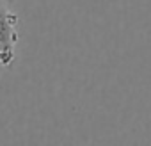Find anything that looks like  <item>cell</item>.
I'll list each match as a JSON object with an SVG mask.
<instances>
[{"mask_svg":"<svg viewBox=\"0 0 151 146\" xmlns=\"http://www.w3.org/2000/svg\"><path fill=\"white\" fill-rule=\"evenodd\" d=\"M18 22L20 18L13 9L0 13V71L14 62L16 45L20 39Z\"/></svg>","mask_w":151,"mask_h":146,"instance_id":"1","label":"cell"},{"mask_svg":"<svg viewBox=\"0 0 151 146\" xmlns=\"http://www.w3.org/2000/svg\"><path fill=\"white\" fill-rule=\"evenodd\" d=\"M9 9H13L9 0H0V13H2V11H9Z\"/></svg>","mask_w":151,"mask_h":146,"instance_id":"2","label":"cell"}]
</instances>
